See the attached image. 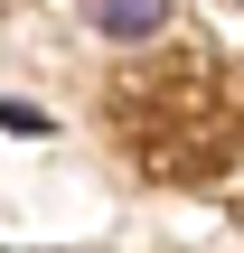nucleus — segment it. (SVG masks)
I'll return each mask as SVG.
<instances>
[{
    "label": "nucleus",
    "mask_w": 244,
    "mask_h": 253,
    "mask_svg": "<svg viewBox=\"0 0 244 253\" xmlns=\"http://www.w3.org/2000/svg\"><path fill=\"white\" fill-rule=\"evenodd\" d=\"M103 28L113 38H141V28H160V0H103Z\"/></svg>",
    "instance_id": "2"
},
{
    "label": "nucleus",
    "mask_w": 244,
    "mask_h": 253,
    "mask_svg": "<svg viewBox=\"0 0 244 253\" xmlns=\"http://www.w3.org/2000/svg\"><path fill=\"white\" fill-rule=\"evenodd\" d=\"M226 84L197 66H179V75H160V84H141L132 94V150H141V169H160V178H207V169H226L244 141V113L235 103H216Z\"/></svg>",
    "instance_id": "1"
}]
</instances>
